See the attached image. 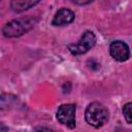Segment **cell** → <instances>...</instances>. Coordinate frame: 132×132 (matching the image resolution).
I'll list each match as a JSON object with an SVG mask.
<instances>
[{
	"label": "cell",
	"instance_id": "obj_1",
	"mask_svg": "<svg viewBox=\"0 0 132 132\" xmlns=\"http://www.w3.org/2000/svg\"><path fill=\"white\" fill-rule=\"evenodd\" d=\"M109 117L108 109L100 102H92L90 103L85 112V119L88 124L91 126L98 128L104 125Z\"/></svg>",
	"mask_w": 132,
	"mask_h": 132
},
{
	"label": "cell",
	"instance_id": "obj_2",
	"mask_svg": "<svg viewBox=\"0 0 132 132\" xmlns=\"http://www.w3.org/2000/svg\"><path fill=\"white\" fill-rule=\"evenodd\" d=\"M34 24L35 20L31 16L16 19L5 24L2 29V32L6 37H18L31 30L34 27Z\"/></svg>",
	"mask_w": 132,
	"mask_h": 132
},
{
	"label": "cell",
	"instance_id": "obj_3",
	"mask_svg": "<svg viewBox=\"0 0 132 132\" xmlns=\"http://www.w3.org/2000/svg\"><path fill=\"white\" fill-rule=\"evenodd\" d=\"M96 43V36L92 31H85L77 42L68 45V50L72 55H82L91 50Z\"/></svg>",
	"mask_w": 132,
	"mask_h": 132
},
{
	"label": "cell",
	"instance_id": "obj_4",
	"mask_svg": "<svg viewBox=\"0 0 132 132\" xmlns=\"http://www.w3.org/2000/svg\"><path fill=\"white\" fill-rule=\"evenodd\" d=\"M57 120L60 124L73 129L75 127V105L71 103L62 104L57 110Z\"/></svg>",
	"mask_w": 132,
	"mask_h": 132
},
{
	"label": "cell",
	"instance_id": "obj_5",
	"mask_svg": "<svg viewBox=\"0 0 132 132\" xmlns=\"http://www.w3.org/2000/svg\"><path fill=\"white\" fill-rule=\"evenodd\" d=\"M109 53H110V56L116 61H119V62L126 61L130 56L129 46L127 45L126 42L121 40H116L111 42L109 46Z\"/></svg>",
	"mask_w": 132,
	"mask_h": 132
},
{
	"label": "cell",
	"instance_id": "obj_6",
	"mask_svg": "<svg viewBox=\"0 0 132 132\" xmlns=\"http://www.w3.org/2000/svg\"><path fill=\"white\" fill-rule=\"evenodd\" d=\"M74 18H75V14L72 10L68 8H61L56 12L52 21V24L54 26H64L73 22Z\"/></svg>",
	"mask_w": 132,
	"mask_h": 132
},
{
	"label": "cell",
	"instance_id": "obj_7",
	"mask_svg": "<svg viewBox=\"0 0 132 132\" xmlns=\"http://www.w3.org/2000/svg\"><path fill=\"white\" fill-rule=\"evenodd\" d=\"M38 1H32V0H13L10 2V6L14 11L21 12L26 9H29L30 7L36 5Z\"/></svg>",
	"mask_w": 132,
	"mask_h": 132
},
{
	"label": "cell",
	"instance_id": "obj_8",
	"mask_svg": "<svg viewBox=\"0 0 132 132\" xmlns=\"http://www.w3.org/2000/svg\"><path fill=\"white\" fill-rule=\"evenodd\" d=\"M123 114L125 120L129 124H132V102H128L123 106Z\"/></svg>",
	"mask_w": 132,
	"mask_h": 132
},
{
	"label": "cell",
	"instance_id": "obj_9",
	"mask_svg": "<svg viewBox=\"0 0 132 132\" xmlns=\"http://www.w3.org/2000/svg\"><path fill=\"white\" fill-rule=\"evenodd\" d=\"M36 132H56V131L53 130V129L46 128V127H41V128H38V129L36 130Z\"/></svg>",
	"mask_w": 132,
	"mask_h": 132
}]
</instances>
